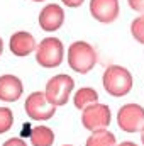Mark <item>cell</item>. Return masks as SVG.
I'll list each match as a JSON object with an SVG mask.
<instances>
[{"mask_svg": "<svg viewBox=\"0 0 144 146\" xmlns=\"http://www.w3.org/2000/svg\"><path fill=\"white\" fill-rule=\"evenodd\" d=\"M102 85L110 97H126L134 85V78L126 66L110 65L102 75Z\"/></svg>", "mask_w": 144, "mask_h": 146, "instance_id": "6da1fadb", "label": "cell"}, {"mask_svg": "<svg viewBox=\"0 0 144 146\" xmlns=\"http://www.w3.org/2000/svg\"><path fill=\"white\" fill-rule=\"evenodd\" d=\"M68 65L73 72L87 75L97 65V51L87 41H75L68 48Z\"/></svg>", "mask_w": 144, "mask_h": 146, "instance_id": "7a4b0ae2", "label": "cell"}, {"mask_svg": "<svg viewBox=\"0 0 144 146\" xmlns=\"http://www.w3.org/2000/svg\"><path fill=\"white\" fill-rule=\"evenodd\" d=\"M73 88H75V80L66 73H59V75H54L53 78L48 80L44 97L51 106L61 107V106L68 104Z\"/></svg>", "mask_w": 144, "mask_h": 146, "instance_id": "3957f363", "label": "cell"}, {"mask_svg": "<svg viewBox=\"0 0 144 146\" xmlns=\"http://www.w3.org/2000/svg\"><path fill=\"white\" fill-rule=\"evenodd\" d=\"M65 58V46L58 37H44L36 46V61L42 68H58Z\"/></svg>", "mask_w": 144, "mask_h": 146, "instance_id": "277c9868", "label": "cell"}, {"mask_svg": "<svg viewBox=\"0 0 144 146\" xmlns=\"http://www.w3.org/2000/svg\"><path fill=\"white\" fill-rule=\"evenodd\" d=\"M110 122H112V112L107 104L97 102L81 110V124L90 133L108 129Z\"/></svg>", "mask_w": 144, "mask_h": 146, "instance_id": "5b68a950", "label": "cell"}, {"mask_svg": "<svg viewBox=\"0 0 144 146\" xmlns=\"http://www.w3.org/2000/svg\"><path fill=\"white\" fill-rule=\"evenodd\" d=\"M117 126L124 133H141L144 127V107L139 104H126L117 112Z\"/></svg>", "mask_w": 144, "mask_h": 146, "instance_id": "8992f818", "label": "cell"}, {"mask_svg": "<svg viewBox=\"0 0 144 146\" xmlns=\"http://www.w3.org/2000/svg\"><path fill=\"white\" fill-rule=\"evenodd\" d=\"M24 110L26 114L32 119V121H49L51 117H54L56 114V107L51 106L46 97H44V92H31L27 97H26V104H24Z\"/></svg>", "mask_w": 144, "mask_h": 146, "instance_id": "52a82bcc", "label": "cell"}, {"mask_svg": "<svg viewBox=\"0 0 144 146\" xmlns=\"http://www.w3.org/2000/svg\"><path fill=\"white\" fill-rule=\"evenodd\" d=\"M90 12L95 21L112 24L120 14V3L119 0H90Z\"/></svg>", "mask_w": 144, "mask_h": 146, "instance_id": "ba28073f", "label": "cell"}, {"mask_svg": "<svg viewBox=\"0 0 144 146\" xmlns=\"http://www.w3.org/2000/svg\"><path fill=\"white\" fill-rule=\"evenodd\" d=\"M65 24V10L58 3H48L39 12V27L46 33H54Z\"/></svg>", "mask_w": 144, "mask_h": 146, "instance_id": "9c48e42d", "label": "cell"}, {"mask_svg": "<svg viewBox=\"0 0 144 146\" xmlns=\"http://www.w3.org/2000/svg\"><path fill=\"white\" fill-rule=\"evenodd\" d=\"M24 94V85L22 80L15 75H2L0 76V100L2 102H17Z\"/></svg>", "mask_w": 144, "mask_h": 146, "instance_id": "30bf717a", "label": "cell"}, {"mask_svg": "<svg viewBox=\"0 0 144 146\" xmlns=\"http://www.w3.org/2000/svg\"><path fill=\"white\" fill-rule=\"evenodd\" d=\"M9 48H10V51H12L14 56L26 58L32 51H36V39L27 31H17V33H14L10 36Z\"/></svg>", "mask_w": 144, "mask_h": 146, "instance_id": "8fae6325", "label": "cell"}, {"mask_svg": "<svg viewBox=\"0 0 144 146\" xmlns=\"http://www.w3.org/2000/svg\"><path fill=\"white\" fill-rule=\"evenodd\" d=\"M29 139H31L32 146H53L56 136H54V131L51 127H48L44 124H37L31 129Z\"/></svg>", "mask_w": 144, "mask_h": 146, "instance_id": "7c38bea8", "label": "cell"}, {"mask_svg": "<svg viewBox=\"0 0 144 146\" xmlns=\"http://www.w3.org/2000/svg\"><path fill=\"white\" fill-rule=\"evenodd\" d=\"M97 102H98V92L92 87H81L73 95V104L78 110L87 109L88 106L97 104Z\"/></svg>", "mask_w": 144, "mask_h": 146, "instance_id": "4fadbf2b", "label": "cell"}, {"mask_svg": "<svg viewBox=\"0 0 144 146\" xmlns=\"http://www.w3.org/2000/svg\"><path fill=\"white\" fill-rule=\"evenodd\" d=\"M115 145H117V138L108 129L92 133L85 141V146H115Z\"/></svg>", "mask_w": 144, "mask_h": 146, "instance_id": "5bb4252c", "label": "cell"}, {"mask_svg": "<svg viewBox=\"0 0 144 146\" xmlns=\"http://www.w3.org/2000/svg\"><path fill=\"white\" fill-rule=\"evenodd\" d=\"M14 126V112L9 107H0V134H5Z\"/></svg>", "mask_w": 144, "mask_h": 146, "instance_id": "9a60e30c", "label": "cell"}, {"mask_svg": "<svg viewBox=\"0 0 144 146\" xmlns=\"http://www.w3.org/2000/svg\"><path fill=\"white\" fill-rule=\"evenodd\" d=\"M131 34H132V37H134L137 42L144 44V15L136 17V19L131 22Z\"/></svg>", "mask_w": 144, "mask_h": 146, "instance_id": "2e32d148", "label": "cell"}, {"mask_svg": "<svg viewBox=\"0 0 144 146\" xmlns=\"http://www.w3.org/2000/svg\"><path fill=\"white\" fill-rule=\"evenodd\" d=\"M2 146H29V145L22 138H10V139H7Z\"/></svg>", "mask_w": 144, "mask_h": 146, "instance_id": "e0dca14e", "label": "cell"}, {"mask_svg": "<svg viewBox=\"0 0 144 146\" xmlns=\"http://www.w3.org/2000/svg\"><path fill=\"white\" fill-rule=\"evenodd\" d=\"M129 7L136 12H144V0H127Z\"/></svg>", "mask_w": 144, "mask_h": 146, "instance_id": "ac0fdd59", "label": "cell"}, {"mask_svg": "<svg viewBox=\"0 0 144 146\" xmlns=\"http://www.w3.org/2000/svg\"><path fill=\"white\" fill-rule=\"evenodd\" d=\"M66 7H71V9H75V7H80L85 0H61Z\"/></svg>", "mask_w": 144, "mask_h": 146, "instance_id": "d6986e66", "label": "cell"}, {"mask_svg": "<svg viewBox=\"0 0 144 146\" xmlns=\"http://www.w3.org/2000/svg\"><path fill=\"white\" fill-rule=\"evenodd\" d=\"M115 146H137V145L132 143V141H120V143H117Z\"/></svg>", "mask_w": 144, "mask_h": 146, "instance_id": "ffe728a7", "label": "cell"}, {"mask_svg": "<svg viewBox=\"0 0 144 146\" xmlns=\"http://www.w3.org/2000/svg\"><path fill=\"white\" fill-rule=\"evenodd\" d=\"M2 53H3V41H2V37H0V56H2Z\"/></svg>", "mask_w": 144, "mask_h": 146, "instance_id": "44dd1931", "label": "cell"}, {"mask_svg": "<svg viewBox=\"0 0 144 146\" xmlns=\"http://www.w3.org/2000/svg\"><path fill=\"white\" fill-rule=\"evenodd\" d=\"M141 143H143V146H144V127H143V131H141Z\"/></svg>", "mask_w": 144, "mask_h": 146, "instance_id": "7402d4cb", "label": "cell"}, {"mask_svg": "<svg viewBox=\"0 0 144 146\" xmlns=\"http://www.w3.org/2000/svg\"><path fill=\"white\" fill-rule=\"evenodd\" d=\"M32 2H44V0H32Z\"/></svg>", "mask_w": 144, "mask_h": 146, "instance_id": "603a6c76", "label": "cell"}, {"mask_svg": "<svg viewBox=\"0 0 144 146\" xmlns=\"http://www.w3.org/2000/svg\"><path fill=\"white\" fill-rule=\"evenodd\" d=\"M61 146H75V145H61Z\"/></svg>", "mask_w": 144, "mask_h": 146, "instance_id": "cb8c5ba5", "label": "cell"}]
</instances>
